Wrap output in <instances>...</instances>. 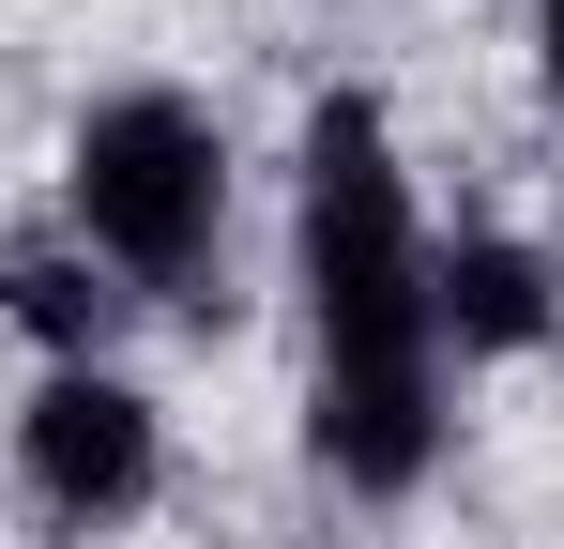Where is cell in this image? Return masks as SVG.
<instances>
[{
	"instance_id": "6da1fadb",
	"label": "cell",
	"mask_w": 564,
	"mask_h": 549,
	"mask_svg": "<svg viewBox=\"0 0 564 549\" xmlns=\"http://www.w3.org/2000/svg\"><path fill=\"white\" fill-rule=\"evenodd\" d=\"M290 290H305V458L336 488H427L443 458V321H427V229L367 92L305 107V198H290Z\"/></svg>"
},
{
	"instance_id": "7a4b0ae2",
	"label": "cell",
	"mask_w": 564,
	"mask_h": 549,
	"mask_svg": "<svg viewBox=\"0 0 564 549\" xmlns=\"http://www.w3.org/2000/svg\"><path fill=\"white\" fill-rule=\"evenodd\" d=\"M62 214L107 274L169 290V305H214L198 274L229 245V138L198 122L184 92H107L93 122L62 138Z\"/></svg>"
},
{
	"instance_id": "3957f363",
	"label": "cell",
	"mask_w": 564,
	"mask_h": 549,
	"mask_svg": "<svg viewBox=\"0 0 564 549\" xmlns=\"http://www.w3.org/2000/svg\"><path fill=\"white\" fill-rule=\"evenodd\" d=\"M153 397L122 381V366H46L31 381V412H15V488H31V519L46 535H122L138 504H153Z\"/></svg>"
},
{
	"instance_id": "277c9868",
	"label": "cell",
	"mask_w": 564,
	"mask_h": 549,
	"mask_svg": "<svg viewBox=\"0 0 564 549\" xmlns=\"http://www.w3.org/2000/svg\"><path fill=\"white\" fill-rule=\"evenodd\" d=\"M427 321L458 352H550L564 290H550V260L519 229H458V245H427Z\"/></svg>"
},
{
	"instance_id": "5b68a950",
	"label": "cell",
	"mask_w": 564,
	"mask_h": 549,
	"mask_svg": "<svg viewBox=\"0 0 564 549\" xmlns=\"http://www.w3.org/2000/svg\"><path fill=\"white\" fill-rule=\"evenodd\" d=\"M0 305L62 366H107V305H122V290H93V245H15V260H0Z\"/></svg>"
},
{
	"instance_id": "8992f818",
	"label": "cell",
	"mask_w": 564,
	"mask_h": 549,
	"mask_svg": "<svg viewBox=\"0 0 564 549\" xmlns=\"http://www.w3.org/2000/svg\"><path fill=\"white\" fill-rule=\"evenodd\" d=\"M534 62H550V107H564V0H534Z\"/></svg>"
}]
</instances>
